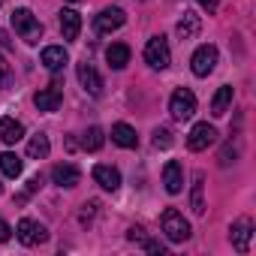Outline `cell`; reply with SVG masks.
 I'll return each instance as SVG.
<instances>
[{"mask_svg": "<svg viewBox=\"0 0 256 256\" xmlns=\"http://www.w3.org/2000/svg\"><path fill=\"white\" fill-rule=\"evenodd\" d=\"M12 28L24 42H40V36H42V24L36 22V16L30 10H16L12 12Z\"/></svg>", "mask_w": 256, "mask_h": 256, "instance_id": "6da1fadb", "label": "cell"}, {"mask_svg": "<svg viewBox=\"0 0 256 256\" xmlns=\"http://www.w3.org/2000/svg\"><path fill=\"white\" fill-rule=\"evenodd\" d=\"M160 223H163V232H166V238H169V241H187V238H190V223L184 220V214H181V211L166 208V211H163V217H160Z\"/></svg>", "mask_w": 256, "mask_h": 256, "instance_id": "7a4b0ae2", "label": "cell"}, {"mask_svg": "<svg viewBox=\"0 0 256 256\" xmlns=\"http://www.w3.org/2000/svg\"><path fill=\"white\" fill-rule=\"evenodd\" d=\"M169 112H172L175 120L193 118V114H196V94H193L190 88H178V90L172 94V100H169Z\"/></svg>", "mask_w": 256, "mask_h": 256, "instance_id": "3957f363", "label": "cell"}, {"mask_svg": "<svg viewBox=\"0 0 256 256\" xmlns=\"http://www.w3.org/2000/svg\"><path fill=\"white\" fill-rule=\"evenodd\" d=\"M145 60H148V66H154V70H166L169 60H172L169 42H166L163 36H151L148 46H145Z\"/></svg>", "mask_w": 256, "mask_h": 256, "instance_id": "277c9868", "label": "cell"}, {"mask_svg": "<svg viewBox=\"0 0 256 256\" xmlns=\"http://www.w3.org/2000/svg\"><path fill=\"white\" fill-rule=\"evenodd\" d=\"M190 66H193V72H196L199 78L211 76L214 66H217V48H214V46H199V48L193 52V58H190Z\"/></svg>", "mask_w": 256, "mask_h": 256, "instance_id": "5b68a950", "label": "cell"}, {"mask_svg": "<svg viewBox=\"0 0 256 256\" xmlns=\"http://www.w3.org/2000/svg\"><path fill=\"white\" fill-rule=\"evenodd\" d=\"M124 22H126V12H124L120 6H108V10H102V12L94 18V30H96L100 36H106V34L118 30Z\"/></svg>", "mask_w": 256, "mask_h": 256, "instance_id": "8992f818", "label": "cell"}, {"mask_svg": "<svg viewBox=\"0 0 256 256\" xmlns=\"http://www.w3.org/2000/svg\"><path fill=\"white\" fill-rule=\"evenodd\" d=\"M18 241L22 244H28V247H36V244H42L46 238H48V232H46V226L42 223H36V220H30V217H24V220H18Z\"/></svg>", "mask_w": 256, "mask_h": 256, "instance_id": "52a82bcc", "label": "cell"}, {"mask_svg": "<svg viewBox=\"0 0 256 256\" xmlns=\"http://www.w3.org/2000/svg\"><path fill=\"white\" fill-rule=\"evenodd\" d=\"M214 139H217V130H214L208 120H202V124H196L193 130H190V136H187V148H190V151H205Z\"/></svg>", "mask_w": 256, "mask_h": 256, "instance_id": "ba28073f", "label": "cell"}, {"mask_svg": "<svg viewBox=\"0 0 256 256\" xmlns=\"http://www.w3.org/2000/svg\"><path fill=\"white\" fill-rule=\"evenodd\" d=\"M34 102H36V108H40V112H58V108H60V102H64L60 84L54 82L52 88H42V90H36V94H34Z\"/></svg>", "mask_w": 256, "mask_h": 256, "instance_id": "9c48e42d", "label": "cell"}, {"mask_svg": "<svg viewBox=\"0 0 256 256\" xmlns=\"http://www.w3.org/2000/svg\"><path fill=\"white\" fill-rule=\"evenodd\" d=\"M78 82H82V88L90 94V96H100L102 94V78H100V72L94 70V64H78Z\"/></svg>", "mask_w": 256, "mask_h": 256, "instance_id": "30bf717a", "label": "cell"}, {"mask_svg": "<svg viewBox=\"0 0 256 256\" xmlns=\"http://www.w3.org/2000/svg\"><path fill=\"white\" fill-rule=\"evenodd\" d=\"M90 175H94V181H96L102 190H112V193H114V190L120 187V172H118L114 166L100 163V166H94V172H90Z\"/></svg>", "mask_w": 256, "mask_h": 256, "instance_id": "8fae6325", "label": "cell"}, {"mask_svg": "<svg viewBox=\"0 0 256 256\" xmlns=\"http://www.w3.org/2000/svg\"><path fill=\"white\" fill-rule=\"evenodd\" d=\"M250 235H253V223L247 220V217H241V220H235L232 223V232H229V238H232V247L235 250H247L250 247Z\"/></svg>", "mask_w": 256, "mask_h": 256, "instance_id": "7c38bea8", "label": "cell"}, {"mask_svg": "<svg viewBox=\"0 0 256 256\" xmlns=\"http://www.w3.org/2000/svg\"><path fill=\"white\" fill-rule=\"evenodd\" d=\"M52 178H54L58 187H76V184L82 181V172H78V166H72V163H58V166L52 169Z\"/></svg>", "mask_w": 256, "mask_h": 256, "instance_id": "4fadbf2b", "label": "cell"}, {"mask_svg": "<svg viewBox=\"0 0 256 256\" xmlns=\"http://www.w3.org/2000/svg\"><path fill=\"white\" fill-rule=\"evenodd\" d=\"M163 184L169 193H181L184 190V172H181V163L178 160H169L166 169H163Z\"/></svg>", "mask_w": 256, "mask_h": 256, "instance_id": "5bb4252c", "label": "cell"}, {"mask_svg": "<svg viewBox=\"0 0 256 256\" xmlns=\"http://www.w3.org/2000/svg\"><path fill=\"white\" fill-rule=\"evenodd\" d=\"M0 139H4L6 145L22 142V139H24V126H22V120H16V118H0Z\"/></svg>", "mask_w": 256, "mask_h": 256, "instance_id": "9a60e30c", "label": "cell"}, {"mask_svg": "<svg viewBox=\"0 0 256 256\" xmlns=\"http://www.w3.org/2000/svg\"><path fill=\"white\" fill-rule=\"evenodd\" d=\"M112 142L120 145V148H136L139 145V136H136V130H133L130 124H114L112 126Z\"/></svg>", "mask_w": 256, "mask_h": 256, "instance_id": "2e32d148", "label": "cell"}, {"mask_svg": "<svg viewBox=\"0 0 256 256\" xmlns=\"http://www.w3.org/2000/svg\"><path fill=\"white\" fill-rule=\"evenodd\" d=\"M78 30H82V16L76 10H64L60 12V34H64V40H78Z\"/></svg>", "mask_w": 256, "mask_h": 256, "instance_id": "e0dca14e", "label": "cell"}, {"mask_svg": "<svg viewBox=\"0 0 256 256\" xmlns=\"http://www.w3.org/2000/svg\"><path fill=\"white\" fill-rule=\"evenodd\" d=\"M106 60H108L112 70H124L126 64H130V48H126L124 42H112L106 48Z\"/></svg>", "mask_w": 256, "mask_h": 256, "instance_id": "ac0fdd59", "label": "cell"}, {"mask_svg": "<svg viewBox=\"0 0 256 256\" xmlns=\"http://www.w3.org/2000/svg\"><path fill=\"white\" fill-rule=\"evenodd\" d=\"M175 30H178V36H181V40H193V36H199L202 22H199V16H196V12H184Z\"/></svg>", "mask_w": 256, "mask_h": 256, "instance_id": "d6986e66", "label": "cell"}, {"mask_svg": "<svg viewBox=\"0 0 256 256\" xmlns=\"http://www.w3.org/2000/svg\"><path fill=\"white\" fill-rule=\"evenodd\" d=\"M42 66L52 70V72L64 70V66H66V52H64L60 46H48V48H42Z\"/></svg>", "mask_w": 256, "mask_h": 256, "instance_id": "ffe728a7", "label": "cell"}, {"mask_svg": "<svg viewBox=\"0 0 256 256\" xmlns=\"http://www.w3.org/2000/svg\"><path fill=\"white\" fill-rule=\"evenodd\" d=\"M205 175L202 172H196L193 175V190H190V208H193V214H205Z\"/></svg>", "mask_w": 256, "mask_h": 256, "instance_id": "44dd1931", "label": "cell"}, {"mask_svg": "<svg viewBox=\"0 0 256 256\" xmlns=\"http://www.w3.org/2000/svg\"><path fill=\"white\" fill-rule=\"evenodd\" d=\"M229 106H232V88L223 84V88L214 94V100H211V114H214V118H223V114L229 112Z\"/></svg>", "mask_w": 256, "mask_h": 256, "instance_id": "7402d4cb", "label": "cell"}, {"mask_svg": "<svg viewBox=\"0 0 256 256\" xmlns=\"http://www.w3.org/2000/svg\"><path fill=\"white\" fill-rule=\"evenodd\" d=\"M22 169H24V163H22L18 154H12V151H4V154H0V172H4L6 178H18Z\"/></svg>", "mask_w": 256, "mask_h": 256, "instance_id": "603a6c76", "label": "cell"}, {"mask_svg": "<svg viewBox=\"0 0 256 256\" xmlns=\"http://www.w3.org/2000/svg\"><path fill=\"white\" fill-rule=\"evenodd\" d=\"M48 151H52V145H48V136H42V133H36V136L28 142V157H30V160H46Z\"/></svg>", "mask_w": 256, "mask_h": 256, "instance_id": "cb8c5ba5", "label": "cell"}, {"mask_svg": "<svg viewBox=\"0 0 256 256\" xmlns=\"http://www.w3.org/2000/svg\"><path fill=\"white\" fill-rule=\"evenodd\" d=\"M102 142H106V136H102L100 126H90V130L84 133V151H100Z\"/></svg>", "mask_w": 256, "mask_h": 256, "instance_id": "d4e9b609", "label": "cell"}, {"mask_svg": "<svg viewBox=\"0 0 256 256\" xmlns=\"http://www.w3.org/2000/svg\"><path fill=\"white\" fill-rule=\"evenodd\" d=\"M96 208H100V202H96V199L84 202V205H82V217H78V220H82V223H90V220H94V214H96Z\"/></svg>", "mask_w": 256, "mask_h": 256, "instance_id": "484cf974", "label": "cell"}, {"mask_svg": "<svg viewBox=\"0 0 256 256\" xmlns=\"http://www.w3.org/2000/svg\"><path fill=\"white\" fill-rule=\"evenodd\" d=\"M172 145V133L169 130H157L154 133V148H169Z\"/></svg>", "mask_w": 256, "mask_h": 256, "instance_id": "4316f807", "label": "cell"}, {"mask_svg": "<svg viewBox=\"0 0 256 256\" xmlns=\"http://www.w3.org/2000/svg\"><path fill=\"white\" fill-rule=\"evenodd\" d=\"M10 82H12V70H10V64L4 58H0V88H6Z\"/></svg>", "mask_w": 256, "mask_h": 256, "instance_id": "83f0119b", "label": "cell"}, {"mask_svg": "<svg viewBox=\"0 0 256 256\" xmlns=\"http://www.w3.org/2000/svg\"><path fill=\"white\" fill-rule=\"evenodd\" d=\"M126 238H130L133 244H145V238H148V235H145V229H142V226H133L130 232H126Z\"/></svg>", "mask_w": 256, "mask_h": 256, "instance_id": "f1b7e54d", "label": "cell"}, {"mask_svg": "<svg viewBox=\"0 0 256 256\" xmlns=\"http://www.w3.org/2000/svg\"><path fill=\"white\" fill-rule=\"evenodd\" d=\"M232 160H235V148H232V142H229V145L223 148V154H220V166H229Z\"/></svg>", "mask_w": 256, "mask_h": 256, "instance_id": "f546056e", "label": "cell"}, {"mask_svg": "<svg viewBox=\"0 0 256 256\" xmlns=\"http://www.w3.org/2000/svg\"><path fill=\"white\" fill-rule=\"evenodd\" d=\"M142 247H145V250H151V253H160V256L166 253V244H160V241H151V238H145V244H142Z\"/></svg>", "mask_w": 256, "mask_h": 256, "instance_id": "4dcf8cb0", "label": "cell"}, {"mask_svg": "<svg viewBox=\"0 0 256 256\" xmlns=\"http://www.w3.org/2000/svg\"><path fill=\"white\" fill-rule=\"evenodd\" d=\"M10 232H12V229L6 226V220H4V217H0V241H10Z\"/></svg>", "mask_w": 256, "mask_h": 256, "instance_id": "1f68e13d", "label": "cell"}, {"mask_svg": "<svg viewBox=\"0 0 256 256\" xmlns=\"http://www.w3.org/2000/svg\"><path fill=\"white\" fill-rule=\"evenodd\" d=\"M196 4L202 10H208V12H217V0H196Z\"/></svg>", "mask_w": 256, "mask_h": 256, "instance_id": "d6a6232c", "label": "cell"}, {"mask_svg": "<svg viewBox=\"0 0 256 256\" xmlns=\"http://www.w3.org/2000/svg\"><path fill=\"white\" fill-rule=\"evenodd\" d=\"M40 187H42V175H34V178L28 181V190L34 193V190H40Z\"/></svg>", "mask_w": 256, "mask_h": 256, "instance_id": "836d02e7", "label": "cell"}, {"mask_svg": "<svg viewBox=\"0 0 256 256\" xmlns=\"http://www.w3.org/2000/svg\"><path fill=\"white\" fill-rule=\"evenodd\" d=\"M70 4H78V0H70Z\"/></svg>", "mask_w": 256, "mask_h": 256, "instance_id": "e575fe53", "label": "cell"}]
</instances>
